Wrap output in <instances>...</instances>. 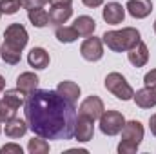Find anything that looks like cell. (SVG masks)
Listing matches in <instances>:
<instances>
[{
    "label": "cell",
    "instance_id": "20",
    "mask_svg": "<svg viewBox=\"0 0 156 154\" xmlns=\"http://www.w3.org/2000/svg\"><path fill=\"white\" fill-rule=\"evenodd\" d=\"M27 18L29 22L35 26V27H45L49 26V13L44 9V7H33V9H27Z\"/></svg>",
    "mask_w": 156,
    "mask_h": 154
},
{
    "label": "cell",
    "instance_id": "32",
    "mask_svg": "<svg viewBox=\"0 0 156 154\" xmlns=\"http://www.w3.org/2000/svg\"><path fill=\"white\" fill-rule=\"evenodd\" d=\"M49 5H73V0H49Z\"/></svg>",
    "mask_w": 156,
    "mask_h": 154
},
{
    "label": "cell",
    "instance_id": "35",
    "mask_svg": "<svg viewBox=\"0 0 156 154\" xmlns=\"http://www.w3.org/2000/svg\"><path fill=\"white\" fill-rule=\"evenodd\" d=\"M154 33H156V20H154Z\"/></svg>",
    "mask_w": 156,
    "mask_h": 154
},
{
    "label": "cell",
    "instance_id": "18",
    "mask_svg": "<svg viewBox=\"0 0 156 154\" xmlns=\"http://www.w3.org/2000/svg\"><path fill=\"white\" fill-rule=\"evenodd\" d=\"M73 27L76 29L78 37H91L93 33H94V29H96V22H94V18H91V16H87V15H82V16H78L76 20L73 22Z\"/></svg>",
    "mask_w": 156,
    "mask_h": 154
},
{
    "label": "cell",
    "instance_id": "16",
    "mask_svg": "<svg viewBox=\"0 0 156 154\" xmlns=\"http://www.w3.org/2000/svg\"><path fill=\"white\" fill-rule=\"evenodd\" d=\"M27 62H29V65H31L33 69L42 71V69H47L51 58H49V53H47L44 47H33V49L29 51V54H27Z\"/></svg>",
    "mask_w": 156,
    "mask_h": 154
},
{
    "label": "cell",
    "instance_id": "21",
    "mask_svg": "<svg viewBox=\"0 0 156 154\" xmlns=\"http://www.w3.org/2000/svg\"><path fill=\"white\" fill-rule=\"evenodd\" d=\"M55 37H56L58 42H62V44H73V42H76L80 38L76 29L73 26H58L56 31H55Z\"/></svg>",
    "mask_w": 156,
    "mask_h": 154
},
{
    "label": "cell",
    "instance_id": "25",
    "mask_svg": "<svg viewBox=\"0 0 156 154\" xmlns=\"http://www.w3.org/2000/svg\"><path fill=\"white\" fill-rule=\"evenodd\" d=\"M16 111H18V109L11 107V105L2 98V100H0V123H5V121H9L11 118H15V116H16Z\"/></svg>",
    "mask_w": 156,
    "mask_h": 154
},
{
    "label": "cell",
    "instance_id": "26",
    "mask_svg": "<svg viewBox=\"0 0 156 154\" xmlns=\"http://www.w3.org/2000/svg\"><path fill=\"white\" fill-rule=\"evenodd\" d=\"M22 7V0H0L2 15H15Z\"/></svg>",
    "mask_w": 156,
    "mask_h": 154
},
{
    "label": "cell",
    "instance_id": "3",
    "mask_svg": "<svg viewBox=\"0 0 156 154\" xmlns=\"http://www.w3.org/2000/svg\"><path fill=\"white\" fill-rule=\"evenodd\" d=\"M104 85H105V89L113 94V96H116L118 100H122V102H127V100H133V96H134V89L129 85V82L125 80L123 75H120V73H109L105 80H104Z\"/></svg>",
    "mask_w": 156,
    "mask_h": 154
},
{
    "label": "cell",
    "instance_id": "10",
    "mask_svg": "<svg viewBox=\"0 0 156 154\" xmlns=\"http://www.w3.org/2000/svg\"><path fill=\"white\" fill-rule=\"evenodd\" d=\"M125 9H127V13H129L133 18L142 20V18H147V16L151 15V11H153V2H151V0H129V2L125 4Z\"/></svg>",
    "mask_w": 156,
    "mask_h": 154
},
{
    "label": "cell",
    "instance_id": "15",
    "mask_svg": "<svg viewBox=\"0 0 156 154\" xmlns=\"http://www.w3.org/2000/svg\"><path fill=\"white\" fill-rule=\"evenodd\" d=\"M27 129H29V125H27V121L26 120H20V118H11L9 121H5V127H4V132H5V136L7 138H11V140H16V138H22L26 132H27Z\"/></svg>",
    "mask_w": 156,
    "mask_h": 154
},
{
    "label": "cell",
    "instance_id": "37",
    "mask_svg": "<svg viewBox=\"0 0 156 154\" xmlns=\"http://www.w3.org/2000/svg\"><path fill=\"white\" fill-rule=\"evenodd\" d=\"M0 131H2V129H0Z\"/></svg>",
    "mask_w": 156,
    "mask_h": 154
},
{
    "label": "cell",
    "instance_id": "7",
    "mask_svg": "<svg viewBox=\"0 0 156 154\" xmlns=\"http://www.w3.org/2000/svg\"><path fill=\"white\" fill-rule=\"evenodd\" d=\"M104 111H105L104 102H102V98L96 96V94L87 96V98L80 103V107H78V114L85 116V118H91V120H100V116L104 114Z\"/></svg>",
    "mask_w": 156,
    "mask_h": 154
},
{
    "label": "cell",
    "instance_id": "30",
    "mask_svg": "<svg viewBox=\"0 0 156 154\" xmlns=\"http://www.w3.org/2000/svg\"><path fill=\"white\" fill-rule=\"evenodd\" d=\"M144 83H145L147 87H153V89H156V69H151V71L144 76Z\"/></svg>",
    "mask_w": 156,
    "mask_h": 154
},
{
    "label": "cell",
    "instance_id": "28",
    "mask_svg": "<svg viewBox=\"0 0 156 154\" xmlns=\"http://www.w3.org/2000/svg\"><path fill=\"white\" fill-rule=\"evenodd\" d=\"M22 147L16 145V143H7L4 147H0V154H22Z\"/></svg>",
    "mask_w": 156,
    "mask_h": 154
},
{
    "label": "cell",
    "instance_id": "24",
    "mask_svg": "<svg viewBox=\"0 0 156 154\" xmlns=\"http://www.w3.org/2000/svg\"><path fill=\"white\" fill-rule=\"evenodd\" d=\"M27 151L29 154H47L49 152V143H47V140L45 138H33V140H29V143H27Z\"/></svg>",
    "mask_w": 156,
    "mask_h": 154
},
{
    "label": "cell",
    "instance_id": "22",
    "mask_svg": "<svg viewBox=\"0 0 156 154\" xmlns=\"http://www.w3.org/2000/svg\"><path fill=\"white\" fill-rule=\"evenodd\" d=\"M26 96H27V94H26V93H22V91L16 87V89H7V91L4 93V96H2V98H4L11 107L20 109V107L26 103Z\"/></svg>",
    "mask_w": 156,
    "mask_h": 154
},
{
    "label": "cell",
    "instance_id": "4",
    "mask_svg": "<svg viewBox=\"0 0 156 154\" xmlns=\"http://www.w3.org/2000/svg\"><path fill=\"white\" fill-rule=\"evenodd\" d=\"M29 42L27 29L22 24H9L4 31V44L16 49V51H24V47Z\"/></svg>",
    "mask_w": 156,
    "mask_h": 154
},
{
    "label": "cell",
    "instance_id": "11",
    "mask_svg": "<svg viewBox=\"0 0 156 154\" xmlns=\"http://www.w3.org/2000/svg\"><path fill=\"white\" fill-rule=\"evenodd\" d=\"M122 140H127V142H133V143L140 145L142 140H144V125L138 120L125 121V125L122 129Z\"/></svg>",
    "mask_w": 156,
    "mask_h": 154
},
{
    "label": "cell",
    "instance_id": "29",
    "mask_svg": "<svg viewBox=\"0 0 156 154\" xmlns=\"http://www.w3.org/2000/svg\"><path fill=\"white\" fill-rule=\"evenodd\" d=\"M49 0H22V7L33 9V7H44Z\"/></svg>",
    "mask_w": 156,
    "mask_h": 154
},
{
    "label": "cell",
    "instance_id": "8",
    "mask_svg": "<svg viewBox=\"0 0 156 154\" xmlns=\"http://www.w3.org/2000/svg\"><path fill=\"white\" fill-rule=\"evenodd\" d=\"M102 18L105 20V24H109V26H118V24H122L123 22V18H125V7L122 5V4H118V2H109V4H105L104 5V9H102Z\"/></svg>",
    "mask_w": 156,
    "mask_h": 154
},
{
    "label": "cell",
    "instance_id": "12",
    "mask_svg": "<svg viewBox=\"0 0 156 154\" xmlns=\"http://www.w3.org/2000/svg\"><path fill=\"white\" fill-rule=\"evenodd\" d=\"M127 58H129V62L134 67H144L149 62V49H147V45L140 40L134 47H131L127 51Z\"/></svg>",
    "mask_w": 156,
    "mask_h": 154
},
{
    "label": "cell",
    "instance_id": "13",
    "mask_svg": "<svg viewBox=\"0 0 156 154\" xmlns=\"http://www.w3.org/2000/svg\"><path fill=\"white\" fill-rule=\"evenodd\" d=\"M71 16H73L71 5H51V9H49V24L55 27L64 26Z\"/></svg>",
    "mask_w": 156,
    "mask_h": 154
},
{
    "label": "cell",
    "instance_id": "36",
    "mask_svg": "<svg viewBox=\"0 0 156 154\" xmlns=\"http://www.w3.org/2000/svg\"><path fill=\"white\" fill-rule=\"evenodd\" d=\"M0 16H2V11H0Z\"/></svg>",
    "mask_w": 156,
    "mask_h": 154
},
{
    "label": "cell",
    "instance_id": "17",
    "mask_svg": "<svg viewBox=\"0 0 156 154\" xmlns=\"http://www.w3.org/2000/svg\"><path fill=\"white\" fill-rule=\"evenodd\" d=\"M38 82L40 78L35 75V73H31V71H26V73H22L20 76L16 78V87L22 91V93H26V94H31L33 91H37V87H38Z\"/></svg>",
    "mask_w": 156,
    "mask_h": 154
},
{
    "label": "cell",
    "instance_id": "6",
    "mask_svg": "<svg viewBox=\"0 0 156 154\" xmlns=\"http://www.w3.org/2000/svg\"><path fill=\"white\" fill-rule=\"evenodd\" d=\"M80 54L87 62H98L104 56V42L102 38H96L94 35L87 37L80 45Z\"/></svg>",
    "mask_w": 156,
    "mask_h": 154
},
{
    "label": "cell",
    "instance_id": "27",
    "mask_svg": "<svg viewBox=\"0 0 156 154\" xmlns=\"http://www.w3.org/2000/svg\"><path fill=\"white\" fill-rule=\"evenodd\" d=\"M138 143H133V142H127V140H122L118 143V152L120 154H134L138 151Z\"/></svg>",
    "mask_w": 156,
    "mask_h": 154
},
{
    "label": "cell",
    "instance_id": "33",
    "mask_svg": "<svg viewBox=\"0 0 156 154\" xmlns=\"http://www.w3.org/2000/svg\"><path fill=\"white\" fill-rule=\"evenodd\" d=\"M149 129H151L153 136H156V114H153L149 118Z\"/></svg>",
    "mask_w": 156,
    "mask_h": 154
},
{
    "label": "cell",
    "instance_id": "34",
    "mask_svg": "<svg viewBox=\"0 0 156 154\" xmlns=\"http://www.w3.org/2000/svg\"><path fill=\"white\" fill-rule=\"evenodd\" d=\"M4 89H5V80H4V76H2V75H0V93H2Z\"/></svg>",
    "mask_w": 156,
    "mask_h": 154
},
{
    "label": "cell",
    "instance_id": "23",
    "mask_svg": "<svg viewBox=\"0 0 156 154\" xmlns=\"http://www.w3.org/2000/svg\"><path fill=\"white\" fill-rule=\"evenodd\" d=\"M0 58H2L5 64H9V65H16V64H20L22 51H16V49L9 47V45H5V44H2V47H0Z\"/></svg>",
    "mask_w": 156,
    "mask_h": 154
},
{
    "label": "cell",
    "instance_id": "2",
    "mask_svg": "<svg viewBox=\"0 0 156 154\" xmlns=\"http://www.w3.org/2000/svg\"><path fill=\"white\" fill-rule=\"evenodd\" d=\"M140 31L136 27H122L118 31H105L102 42L115 53H127L140 42Z\"/></svg>",
    "mask_w": 156,
    "mask_h": 154
},
{
    "label": "cell",
    "instance_id": "1",
    "mask_svg": "<svg viewBox=\"0 0 156 154\" xmlns=\"http://www.w3.org/2000/svg\"><path fill=\"white\" fill-rule=\"evenodd\" d=\"M24 114L35 136L67 142L75 138L78 111L58 91L37 89L26 96Z\"/></svg>",
    "mask_w": 156,
    "mask_h": 154
},
{
    "label": "cell",
    "instance_id": "31",
    "mask_svg": "<svg viewBox=\"0 0 156 154\" xmlns=\"http://www.w3.org/2000/svg\"><path fill=\"white\" fill-rule=\"evenodd\" d=\"M82 2H83L85 7H93V9H94V7H100V5L104 4V0H82Z\"/></svg>",
    "mask_w": 156,
    "mask_h": 154
},
{
    "label": "cell",
    "instance_id": "14",
    "mask_svg": "<svg viewBox=\"0 0 156 154\" xmlns=\"http://www.w3.org/2000/svg\"><path fill=\"white\" fill-rule=\"evenodd\" d=\"M133 100L136 102V105L140 109H151V107H156V89L153 87H144L140 91L134 93Z\"/></svg>",
    "mask_w": 156,
    "mask_h": 154
},
{
    "label": "cell",
    "instance_id": "19",
    "mask_svg": "<svg viewBox=\"0 0 156 154\" xmlns=\"http://www.w3.org/2000/svg\"><path fill=\"white\" fill-rule=\"evenodd\" d=\"M56 91H58L66 100H69V102H73V103H76V100L80 98V85L75 83V82H71V80L60 82L58 87H56Z\"/></svg>",
    "mask_w": 156,
    "mask_h": 154
},
{
    "label": "cell",
    "instance_id": "5",
    "mask_svg": "<svg viewBox=\"0 0 156 154\" xmlns=\"http://www.w3.org/2000/svg\"><path fill=\"white\" fill-rule=\"evenodd\" d=\"M125 125V118L118 111H104L100 116V131L107 136H116Z\"/></svg>",
    "mask_w": 156,
    "mask_h": 154
},
{
    "label": "cell",
    "instance_id": "9",
    "mask_svg": "<svg viewBox=\"0 0 156 154\" xmlns=\"http://www.w3.org/2000/svg\"><path fill=\"white\" fill-rule=\"evenodd\" d=\"M93 136H94V120L78 114L76 125H75V138H76V142H80V143L91 142Z\"/></svg>",
    "mask_w": 156,
    "mask_h": 154
}]
</instances>
